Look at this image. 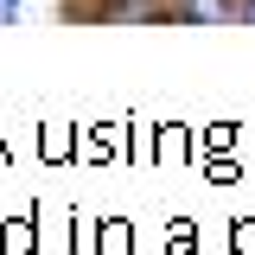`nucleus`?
Masks as SVG:
<instances>
[{"mask_svg":"<svg viewBox=\"0 0 255 255\" xmlns=\"http://www.w3.org/2000/svg\"><path fill=\"white\" fill-rule=\"evenodd\" d=\"M243 19H255V0H243Z\"/></svg>","mask_w":255,"mask_h":255,"instance_id":"obj_1","label":"nucleus"}]
</instances>
